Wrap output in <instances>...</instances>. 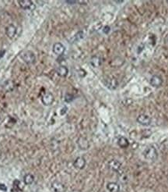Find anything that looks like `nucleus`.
Segmentation results:
<instances>
[{
  "label": "nucleus",
  "instance_id": "1",
  "mask_svg": "<svg viewBox=\"0 0 168 192\" xmlns=\"http://www.w3.org/2000/svg\"><path fill=\"white\" fill-rule=\"evenodd\" d=\"M143 155L146 159L149 160V161H154L157 158L158 154H157V149L152 145H149L144 149Z\"/></svg>",
  "mask_w": 168,
  "mask_h": 192
},
{
  "label": "nucleus",
  "instance_id": "2",
  "mask_svg": "<svg viewBox=\"0 0 168 192\" xmlns=\"http://www.w3.org/2000/svg\"><path fill=\"white\" fill-rule=\"evenodd\" d=\"M104 84L107 88L110 90H114L118 88V81L115 77H111V76H107L105 77L104 79Z\"/></svg>",
  "mask_w": 168,
  "mask_h": 192
},
{
  "label": "nucleus",
  "instance_id": "3",
  "mask_svg": "<svg viewBox=\"0 0 168 192\" xmlns=\"http://www.w3.org/2000/svg\"><path fill=\"white\" fill-rule=\"evenodd\" d=\"M54 98L53 94L50 92H45L41 97V102L45 106H51L54 102Z\"/></svg>",
  "mask_w": 168,
  "mask_h": 192
},
{
  "label": "nucleus",
  "instance_id": "4",
  "mask_svg": "<svg viewBox=\"0 0 168 192\" xmlns=\"http://www.w3.org/2000/svg\"><path fill=\"white\" fill-rule=\"evenodd\" d=\"M22 59L26 64H28V65H31V64L34 63V62H35L36 60L35 55L30 51L26 52V53H25L23 55Z\"/></svg>",
  "mask_w": 168,
  "mask_h": 192
},
{
  "label": "nucleus",
  "instance_id": "5",
  "mask_svg": "<svg viewBox=\"0 0 168 192\" xmlns=\"http://www.w3.org/2000/svg\"><path fill=\"white\" fill-rule=\"evenodd\" d=\"M137 122L142 126H149L151 124L152 120L149 116L146 114H140L137 118Z\"/></svg>",
  "mask_w": 168,
  "mask_h": 192
},
{
  "label": "nucleus",
  "instance_id": "6",
  "mask_svg": "<svg viewBox=\"0 0 168 192\" xmlns=\"http://www.w3.org/2000/svg\"><path fill=\"white\" fill-rule=\"evenodd\" d=\"M51 188L54 192H65L66 190L65 185L59 181H54L51 184Z\"/></svg>",
  "mask_w": 168,
  "mask_h": 192
},
{
  "label": "nucleus",
  "instance_id": "7",
  "mask_svg": "<svg viewBox=\"0 0 168 192\" xmlns=\"http://www.w3.org/2000/svg\"><path fill=\"white\" fill-rule=\"evenodd\" d=\"M108 167L113 171L119 172L121 170L122 166H121V163L119 161L116 159H112L108 162Z\"/></svg>",
  "mask_w": 168,
  "mask_h": 192
},
{
  "label": "nucleus",
  "instance_id": "8",
  "mask_svg": "<svg viewBox=\"0 0 168 192\" xmlns=\"http://www.w3.org/2000/svg\"><path fill=\"white\" fill-rule=\"evenodd\" d=\"M19 4L22 9L26 10H32L34 9V4L33 3L32 1H29V0H23V1H19Z\"/></svg>",
  "mask_w": 168,
  "mask_h": 192
},
{
  "label": "nucleus",
  "instance_id": "9",
  "mask_svg": "<svg viewBox=\"0 0 168 192\" xmlns=\"http://www.w3.org/2000/svg\"><path fill=\"white\" fill-rule=\"evenodd\" d=\"M73 166L78 170H82L86 166V159L83 157H77L73 162Z\"/></svg>",
  "mask_w": 168,
  "mask_h": 192
},
{
  "label": "nucleus",
  "instance_id": "10",
  "mask_svg": "<svg viewBox=\"0 0 168 192\" xmlns=\"http://www.w3.org/2000/svg\"><path fill=\"white\" fill-rule=\"evenodd\" d=\"M65 46H64L62 43L57 42V43H55L53 45V52H54L56 55H58V56H62V55H63V53H65Z\"/></svg>",
  "mask_w": 168,
  "mask_h": 192
},
{
  "label": "nucleus",
  "instance_id": "11",
  "mask_svg": "<svg viewBox=\"0 0 168 192\" xmlns=\"http://www.w3.org/2000/svg\"><path fill=\"white\" fill-rule=\"evenodd\" d=\"M149 82H150V85L153 87H154V88H159V87H160L162 85L163 79L160 76L154 75L151 77Z\"/></svg>",
  "mask_w": 168,
  "mask_h": 192
},
{
  "label": "nucleus",
  "instance_id": "12",
  "mask_svg": "<svg viewBox=\"0 0 168 192\" xmlns=\"http://www.w3.org/2000/svg\"><path fill=\"white\" fill-rule=\"evenodd\" d=\"M6 34L9 38H13L17 34V28L13 24H10L6 27Z\"/></svg>",
  "mask_w": 168,
  "mask_h": 192
},
{
  "label": "nucleus",
  "instance_id": "13",
  "mask_svg": "<svg viewBox=\"0 0 168 192\" xmlns=\"http://www.w3.org/2000/svg\"><path fill=\"white\" fill-rule=\"evenodd\" d=\"M101 63H102V59L99 56H94L90 59V64L94 68L99 67L101 65Z\"/></svg>",
  "mask_w": 168,
  "mask_h": 192
},
{
  "label": "nucleus",
  "instance_id": "14",
  "mask_svg": "<svg viewBox=\"0 0 168 192\" xmlns=\"http://www.w3.org/2000/svg\"><path fill=\"white\" fill-rule=\"evenodd\" d=\"M77 144H78V146L79 147V149H82V150L87 149L89 148V142H88V141L85 138H79Z\"/></svg>",
  "mask_w": 168,
  "mask_h": 192
},
{
  "label": "nucleus",
  "instance_id": "15",
  "mask_svg": "<svg viewBox=\"0 0 168 192\" xmlns=\"http://www.w3.org/2000/svg\"><path fill=\"white\" fill-rule=\"evenodd\" d=\"M107 189L110 192H119L120 186L115 182H110L107 184Z\"/></svg>",
  "mask_w": 168,
  "mask_h": 192
},
{
  "label": "nucleus",
  "instance_id": "16",
  "mask_svg": "<svg viewBox=\"0 0 168 192\" xmlns=\"http://www.w3.org/2000/svg\"><path fill=\"white\" fill-rule=\"evenodd\" d=\"M56 73L60 77H64L67 76L68 73H69V70H68V68L66 66H60L56 69Z\"/></svg>",
  "mask_w": 168,
  "mask_h": 192
},
{
  "label": "nucleus",
  "instance_id": "17",
  "mask_svg": "<svg viewBox=\"0 0 168 192\" xmlns=\"http://www.w3.org/2000/svg\"><path fill=\"white\" fill-rule=\"evenodd\" d=\"M23 189V184L18 180H15L13 182V192H22Z\"/></svg>",
  "mask_w": 168,
  "mask_h": 192
},
{
  "label": "nucleus",
  "instance_id": "18",
  "mask_svg": "<svg viewBox=\"0 0 168 192\" xmlns=\"http://www.w3.org/2000/svg\"><path fill=\"white\" fill-rule=\"evenodd\" d=\"M118 145L121 149H126V148L129 147V142L127 138H125V137H120L118 140Z\"/></svg>",
  "mask_w": 168,
  "mask_h": 192
},
{
  "label": "nucleus",
  "instance_id": "19",
  "mask_svg": "<svg viewBox=\"0 0 168 192\" xmlns=\"http://www.w3.org/2000/svg\"><path fill=\"white\" fill-rule=\"evenodd\" d=\"M34 181V177L30 173H27L23 177V182H24L25 184L30 185L31 184H33Z\"/></svg>",
  "mask_w": 168,
  "mask_h": 192
},
{
  "label": "nucleus",
  "instance_id": "20",
  "mask_svg": "<svg viewBox=\"0 0 168 192\" xmlns=\"http://www.w3.org/2000/svg\"><path fill=\"white\" fill-rule=\"evenodd\" d=\"M74 99V96L72 94H66L65 96V101L66 102H71Z\"/></svg>",
  "mask_w": 168,
  "mask_h": 192
},
{
  "label": "nucleus",
  "instance_id": "21",
  "mask_svg": "<svg viewBox=\"0 0 168 192\" xmlns=\"http://www.w3.org/2000/svg\"><path fill=\"white\" fill-rule=\"evenodd\" d=\"M83 38V33L82 31H79L78 32L76 35H75V39L76 40V41H79V40L82 39Z\"/></svg>",
  "mask_w": 168,
  "mask_h": 192
},
{
  "label": "nucleus",
  "instance_id": "22",
  "mask_svg": "<svg viewBox=\"0 0 168 192\" xmlns=\"http://www.w3.org/2000/svg\"><path fill=\"white\" fill-rule=\"evenodd\" d=\"M0 190H2V191H6L7 190V187L3 184H0Z\"/></svg>",
  "mask_w": 168,
  "mask_h": 192
},
{
  "label": "nucleus",
  "instance_id": "23",
  "mask_svg": "<svg viewBox=\"0 0 168 192\" xmlns=\"http://www.w3.org/2000/svg\"><path fill=\"white\" fill-rule=\"evenodd\" d=\"M110 27L105 26L104 27V30H103V31H104V33H105V34H108L109 31H110Z\"/></svg>",
  "mask_w": 168,
  "mask_h": 192
},
{
  "label": "nucleus",
  "instance_id": "24",
  "mask_svg": "<svg viewBox=\"0 0 168 192\" xmlns=\"http://www.w3.org/2000/svg\"><path fill=\"white\" fill-rule=\"evenodd\" d=\"M5 53H6V51H5V50H2V51H0V59L2 58V57H3V56Z\"/></svg>",
  "mask_w": 168,
  "mask_h": 192
},
{
  "label": "nucleus",
  "instance_id": "25",
  "mask_svg": "<svg viewBox=\"0 0 168 192\" xmlns=\"http://www.w3.org/2000/svg\"><path fill=\"white\" fill-rule=\"evenodd\" d=\"M67 3H69V4H75V3H76V1H67Z\"/></svg>",
  "mask_w": 168,
  "mask_h": 192
},
{
  "label": "nucleus",
  "instance_id": "26",
  "mask_svg": "<svg viewBox=\"0 0 168 192\" xmlns=\"http://www.w3.org/2000/svg\"><path fill=\"white\" fill-rule=\"evenodd\" d=\"M74 192H76V191H74Z\"/></svg>",
  "mask_w": 168,
  "mask_h": 192
},
{
  "label": "nucleus",
  "instance_id": "27",
  "mask_svg": "<svg viewBox=\"0 0 168 192\" xmlns=\"http://www.w3.org/2000/svg\"></svg>",
  "mask_w": 168,
  "mask_h": 192
}]
</instances>
